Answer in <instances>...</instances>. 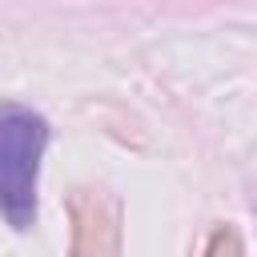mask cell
<instances>
[{
	"label": "cell",
	"instance_id": "cell-1",
	"mask_svg": "<svg viewBox=\"0 0 257 257\" xmlns=\"http://www.w3.org/2000/svg\"><path fill=\"white\" fill-rule=\"evenodd\" d=\"M48 128L44 116L20 104H4L0 112V201L4 217L16 229H28L36 217V173Z\"/></svg>",
	"mask_w": 257,
	"mask_h": 257
}]
</instances>
